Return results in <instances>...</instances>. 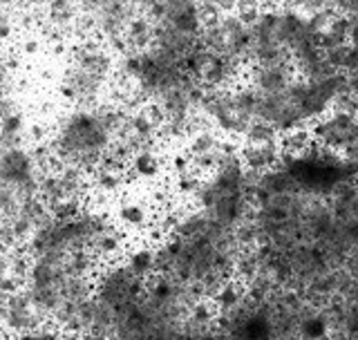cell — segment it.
Wrapping results in <instances>:
<instances>
[{"label":"cell","mask_w":358,"mask_h":340,"mask_svg":"<svg viewBox=\"0 0 358 340\" xmlns=\"http://www.w3.org/2000/svg\"><path fill=\"white\" fill-rule=\"evenodd\" d=\"M117 74V54L96 36L74 41L67 63L56 78V92L72 108L103 104L112 76Z\"/></svg>","instance_id":"cell-2"},{"label":"cell","mask_w":358,"mask_h":340,"mask_svg":"<svg viewBox=\"0 0 358 340\" xmlns=\"http://www.w3.org/2000/svg\"><path fill=\"white\" fill-rule=\"evenodd\" d=\"M126 264L132 274H137L141 278H148L155 274V255H152V248L148 246H137L132 248L126 257Z\"/></svg>","instance_id":"cell-9"},{"label":"cell","mask_w":358,"mask_h":340,"mask_svg":"<svg viewBox=\"0 0 358 340\" xmlns=\"http://www.w3.org/2000/svg\"><path fill=\"white\" fill-rule=\"evenodd\" d=\"M128 108L103 101L94 108H70L50 128L48 143L56 168H74L90 177L119 132Z\"/></svg>","instance_id":"cell-1"},{"label":"cell","mask_w":358,"mask_h":340,"mask_svg":"<svg viewBox=\"0 0 358 340\" xmlns=\"http://www.w3.org/2000/svg\"><path fill=\"white\" fill-rule=\"evenodd\" d=\"M152 222V211L148 204L139 199H123L117 208V224L130 231H141Z\"/></svg>","instance_id":"cell-8"},{"label":"cell","mask_w":358,"mask_h":340,"mask_svg":"<svg viewBox=\"0 0 358 340\" xmlns=\"http://www.w3.org/2000/svg\"><path fill=\"white\" fill-rule=\"evenodd\" d=\"M61 340H83V336H74V334H63Z\"/></svg>","instance_id":"cell-14"},{"label":"cell","mask_w":358,"mask_h":340,"mask_svg":"<svg viewBox=\"0 0 358 340\" xmlns=\"http://www.w3.org/2000/svg\"><path fill=\"white\" fill-rule=\"evenodd\" d=\"M166 170V157L159 148H148L137 155H132L128 164V175L139 181H157Z\"/></svg>","instance_id":"cell-7"},{"label":"cell","mask_w":358,"mask_h":340,"mask_svg":"<svg viewBox=\"0 0 358 340\" xmlns=\"http://www.w3.org/2000/svg\"><path fill=\"white\" fill-rule=\"evenodd\" d=\"M83 336V340H112L110 336H106V334H96V332H85V334H81Z\"/></svg>","instance_id":"cell-12"},{"label":"cell","mask_w":358,"mask_h":340,"mask_svg":"<svg viewBox=\"0 0 358 340\" xmlns=\"http://www.w3.org/2000/svg\"><path fill=\"white\" fill-rule=\"evenodd\" d=\"M128 173H119V170H110L103 166H96L87 177V190L92 192L96 199H112L121 195L126 188Z\"/></svg>","instance_id":"cell-6"},{"label":"cell","mask_w":358,"mask_h":340,"mask_svg":"<svg viewBox=\"0 0 358 340\" xmlns=\"http://www.w3.org/2000/svg\"><path fill=\"white\" fill-rule=\"evenodd\" d=\"M5 304H7V316H5L3 325H5V330L11 334L34 332L50 320L45 313L34 309V304L29 302V296L25 293V289H20L16 293H9V296L5 298Z\"/></svg>","instance_id":"cell-4"},{"label":"cell","mask_w":358,"mask_h":340,"mask_svg":"<svg viewBox=\"0 0 358 340\" xmlns=\"http://www.w3.org/2000/svg\"><path fill=\"white\" fill-rule=\"evenodd\" d=\"M5 316H7V304H5V298H3V300H0V325H3Z\"/></svg>","instance_id":"cell-13"},{"label":"cell","mask_w":358,"mask_h":340,"mask_svg":"<svg viewBox=\"0 0 358 340\" xmlns=\"http://www.w3.org/2000/svg\"><path fill=\"white\" fill-rule=\"evenodd\" d=\"M85 206H87V204H85L83 197H70V199H61V201L52 204L48 211H50V215L54 220L67 222V220H74L76 215H81Z\"/></svg>","instance_id":"cell-10"},{"label":"cell","mask_w":358,"mask_h":340,"mask_svg":"<svg viewBox=\"0 0 358 340\" xmlns=\"http://www.w3.org/2000/svg\"><path fill=\"white\" fill-rule=\"evenodd\" d=\"M27 117L16 104H11L7 112L0 117V150L27 146Z\"/></svg>","instance_id":"cell-5"},{"label":"cell","mask_w":358,"mask_h":340,"mask_svg":"<svg viewBox=\"0 0 358 340\" xmlns=\"http://www.w3.org/2000/svg\"><path fill=\"white\" fill-rule=\"evenodd\" d=\"M145 293V278L132 274L126 262H112L94 278V298L106 302L115 313L128 311Z\"/></svg>","instance_id":"cell-3"},{"label":"cell","mask_w":358,"mask_h":340,"mask_svg":"<svg viewBox=\"0 0 358 340\" xmlns=\"http://www.w3.org/2000/svg\"><path fill=\"white\" fill-rule=\"evenodd\" d=\"M38 50H41V41H36V38L22 43V52H25V54H36Z\"/></svg>","instance_id":"cell-11"}]
</instances>
